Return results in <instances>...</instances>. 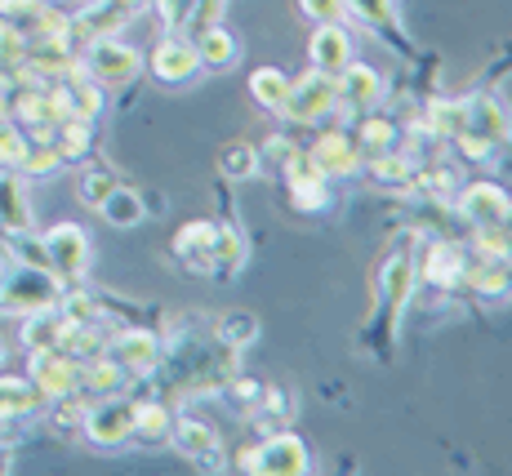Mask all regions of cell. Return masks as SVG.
<instances>
[{"mask_svg": "<svg viewBox=\"0 0 512 476\" xmlns=\"http://www.w3.org/2000/svg\"><path fill=\"white\" fill-rule=\"evenodd\" d=\"M130 428H134V401H125L121 392L98 396L94 405H85L81 432L90 436L94 445H103V450H116V445L130 441Z\"/></svg>", "mask_w": 512, "mask_h": 476, "instance_id": "cell-7", "label": "cell"}, {"mask_svg": "<svg viewBox=\"0 0 512 476\" xmlns=\"http://www.w3.org/2000/svg\"><path fill=\"white\" fill-rule=\"evenodd\" d=\"M508 205H512V196H508Z\"/></svg>", "mask_w": 512, "mask_h": 476, "instance_id": "cell-43", "label": "cell"}, {"mask_svg": "<svg viewBox=\"0 0 512 476\" xmlns=\"http://www.w3.org/2000/svg\"><path fill=\"white\" fill-rule=\"evenodd\" d=\"M236 468L241 472H277V476H299V472H312V454L308 445L299 441L290 428L285 432H268L259 445L236 454Z\"/></svg>", "mask_w": 512, "mask_h": 476, "instance_id": "cell-3", "label": "cell"}, {"mask_svg": "<svg viewBox=\"0 0 512 476\" xmlns=\"http://www.w3.org/2000/svg\"><path fill=\"white\" fill-rule=\"evenodd\" d=\"M464 134L481 138L490 147H508L512 138V116L495 94H472L464 98Z\"/></svg>", "mask_w": 512, "mask_h": 476, "instance_id": "cell-13", "label": "cell"}, {"mask_svg": "<svg viewBox=\"0 0 512 476\" xmlns=\"http://www.w3.org/2000/svg\"><path fill=\"white\" fill-rule=\"evenodd\" d=\"M250 94L259 107H268V112H281L285 98H290V76L277 72V67H259V72L250 76Z\"/></svg>", "mask_w": 512, "mask_h": 476, "instance_id": "cell-33", "label": "cell"}, {"mask_svg": "<svg viewBox=\"0 0 512 476\" xmlns=\"http://www.w3.org/2000/svg\"><path fill=\"white\" fill-rule=\"evenodd\" d=\"M0 281H5V259H0Z\"/></svg>", "mask_w": 512, "mask_h": 476, "instance_id": "cell-42", "label": "cell"}, {"mask_svg": "<svg viewBox=\"0 0 512 476\" xmlns=\"http://www.w3.org/2000/svg\"><path fill=\"white\" fill-rule=\"evenodd\" d=\"M41 241H45L49 272H54L63 285H76L85 272H90V236H85L76 223H58V227H49Z\"/></svg>", "mask_w": 512, "mask_h": 476, "instance_id": "cell-6", "label": "cell"}, {"mask_svg": "<svg viewBox=\"0 0 512 476\" xmlns=\"http://www.w3.org/2000/svg\"><path fill=\"white\" fill-rule=\"evenodd\" d=\"M49 143L58 147V156H63V161H81V156L90 152V143H94L90 121H81V116H63V121H58V130H49Z\"/></svg>", "mask_w": 512, "mask_h": 476, "instance_id": "cell-29", "label": "cell"}, {"mask_svg": "<svg viewBox=\"0 0 512 476\" xmlns=\"http://www.w3.org/2000/svg\"><path fill=\"white\" fill-rule=\"evenodd\" d=\"M67 330H72V321H67L58 307H45V312H32V316H27L23 343H27V352H54V347L63 352Z\"/></svg>", "mask_w": 512, "mask_h": 476, "instance_id": "cell-19", "label": "cell"}, {"mask_svg": "<svg viewBox=\"0 0 512 476\" xmlns=\"http://www.w3.org/2000/svg\"><path fill=\"white\" fill-rule=\"evenodd\" d=\"M294 414H299V401H294L290 388H263L259 405L250 410V423L268 436V432H285V428H290Z\"/></svg>", "mask_w": 512, "mask_h": 476, "instance_id": "cell-20", "label": "cell"}, {"mask_svg": "<svg viewBox=\"0 0 512 476\" xmlns=\"http://www.w3.org/2000/svg\"><path fill=\"white\" fill-rule=\"evenodd\" d=\"M228 405L236 414H241V419H250V410L254 405H259V396H263V383H254V379H241V374H236V379L228 383Z\"/></svg>", "mask_w": 512, "mask_h": 476, "instance_id": "cell-37", "label": "cell"}, {"mask_svg": "<svg viewBox=\"0 0 512 476\" xmlns=\"http://www.w3.org/2000/svg\"><path fill=\"white\" fill-rule=\"evenodd\" d=\"M170 445L179 454H187L192 463H201L205 472H223L228 468V454H223V441L210 423L201 419H174L170 423Z\"/></svg>", "mask_w": 512, "mask_h": 476, "instance_id": "cell-9", "label": "cell"}, {"mask_svg": "<svg viewBox=\"0 0 512 476\" xmlns=\"http://www.w3.org/2000/svg\"><path fill=\"white\" fill-rule=\"evenodd\" d=\"M0 361H5V334H0Z\"/></svg>", "mask_w": 512, "mask_h": 476, "instance_id": "cell-41", "label": "cell"}, {"mask_svg": "<svg viewBox=\"0 0 512 476\" xmlns=\"http://www.w3.org/2000/svg\"><path fill=\"white\" fill-rule=\"evenodd\" d=\"M357 147L361 152H392V147H401V125L392 121V116H379V112H366V121H361V134H357Z\"/></svg>", "mask_w": 512, "mask_h": 476, "instance_id": "cell-30", "label": "cell"}, {"mask_svg": "<svg viewBox=\"0 0 512 476\" xmlns=\"http://www.w3.org/2000/svg\"><path fill=\"white\" fill-rule=\"evenodd\" d=\"M196 5H201V0H156V14H161V23L170 27V32H183L196 18Z\"/></svg>", "mask_w": 512, "mask_h": 476, "instance_id": "cell-38", "label": "cell"}, {"mask_svg": "<svg viewBox=\"0 0 512 476\" xmlns=\"http://www.w3.org/2000/svg\"><path fill=\"white\" fill-rule=\"evenodd\" d=\"M459 214H464L472 227H481V232H504L512 218V205L499 183H468L464 192H459Z\"/></svg>", "mask_w": 512, "mask_h": 476, "instance_id": "cell-11", "label": "cell"}, {"mask_svg": "<svg viewBox=\"0 0 512 476\" xmlns=\"http://www.w3.org/2000/svg\"><path fill=\"white\" fill-rule=\"evenodd\" d=\"M103 356H112L116 365H121L130 379H147V374L161 370V339H156L152 330H143V325H125V330L107 334L103 343Z\"/></svg>", "mask_w": 512, "mask_h": 476, "instance_id": "cell-5", "label": "cell"}, {"mask_svg": "<svg viewBox=\"0 0 512 476\" xmlns=\"http://www.w3.org/2000/svg\"><path fill=\"white\" fill-rule=\"evenodd\" d=\"M241 267H245V236H241V227L219 223V236H214V272L236 276Z\"/></svg>", "mask_w": 512, "mask_h": 476, "instance_id": "cell-34", "label": "cell"}, {"mask_svg": "<svg viewBox=\"0 0 512 476\" xmlns=\"http://www.w3.org/2000/svg\"><path fill=\"white\" fill-rule=\"evenodd\" d=\"M285 183H290V201H294V210L299 214L330 210V178L308 161V152L294 156V161L285 165Z\"/></svg>", "mask_w": 512, "mask_h": 476, "instance_id": "cell-14", "label": "cell"}, {"mask_svg": "<svg viewBox=\"0 0 512 476\" xmlns=\"http://www.w3.org/2000/svg\"><path fill=\"white\" fill-rule=\"evenodd\" d=\"M259 170H263V161H259V147H254V143H245V138H236V143H223L219 174L228 178V183H250Z\"/></svg>", "mask_w": 512, "mask_h": 476, "instance_id": "cell-27", "label": "cell"}, {"mask_svg": "<svg viewBox=\"0 0 512 476\" xmlns=\"http://www.w3.org/2000/svg\"><path fill=\"white\" fill-rule=\"evenodd\" d=\"M45 396L36 392V383L23 379H0V419H23V414L41 410Z\"/></svg>", "mask_w": 512, "mask_h": 476, "instance_id": "cell-31", "label": "cell"}, {"mask_svg": "<svg viewBox=\"0 0 512 476\" xmlns=\"http://www.w3.org/2000/svg\"><path fill=\"white\" fill-rule=\"evenodd\" d=\"M112 187H116V178L107 174V170H85L81 183H76V196H81L85 205H94V210H98V205L112 196Z\"/></svg>", "mask_w": 512, "mask_h": 476, "instance_id": "cell-36", "label": "cell"}, {"mask_svg": "<svg viewBox=\"0 0 512 476\" xmlns=\"http://www.w3.org/2000/svg\"><path fill=\"white\" fill-rule=\"evenodd\" d=\"M152 72H156V81H165V85H183V81H192V76L201 72L196 45L187 41V36L174 32L170 41L156 45V54H152Z\"/></svg>", "mask_w": 512, "mask_h": 476, "instance_id": "cell-16", "label": "cell"}, {"mask_svg": "<svg viewBox=\"0 0 512 476\" xmlns=\"http://www.w3.org/2000/svg\"><path fill=\"white\" fill-rule=\"evenodd\" d=\"M81 72L103 85H130L143 72V54L134 45L116 41V36H90L81 58Z\"/></svg>", "mask_w": 512, "mask_h": 476, "instance_id": "cell-4", "label": "cell"}, {"mask_svg": "<svg viewBox=\"0 0 512 476\" xmlns=\"http://www.w3.org/2000/svg\"><path fill=\"white\" fill-rule=\"evenodd\" d=\"M214 339L223 347H232V352H241V347H250L259 339V316L254 312H223L219 325H214Z\"/></svg>", "mask_w": 512, "mask_h": 476, "instance_id": "cell-32", "label": "cell"}, {"mask_svg": "<svg viewBox=\"0 0 512 476\" xmlns=\"http://www.w3.org/2000/svg\"><path fill=\"white\" fill-rule=\"evenodd\" d=\"M125 383H130V374H125L112 356L98 352L90 361H81V392L85 396H116Z\"/></svg>", "mask_w": 512, "mask_h": 476, "instance_id": "cell-24", "label": "cell"}, {"mask_svg": "<svg viewBox=\"0 0 512 476\" xmlns=\"http://www.w3.org/2000/svg\"><path fill=\"white\" fill-rule=\"evenodd\" d=\"M98 214H103L112 227H139L143 218H147L143 196L134 192V187H121V183H116V187H112V196H107V201L98 205Z\"/></svg>", "mask_w": 512, "mask_h": 476, "instance_id": "cell-28", "label": "cell"}, {"mask_svg": "<svg viewBox=\"0 0 512 476\" xmlns=\"http://www.w3.org/2000/svg\"><path fill=\"white\" fill-rule=\"evenodd\" d=\"M0 227L5 232H27L32 227V205L23 192V174L0 170Z\"/></svg>", "mask_w": 512, "mask_h": 476, "instance_id": "cell-23", "label": "cell"}, {"mask_svg": "<svg viewBox=\"0 0 512 476\" xmlns=\"http://www.w3.org/2000/svg\"><path fill=\"white\" fill-rule=\"evenodd\" d=\"M23 152H27V134L9 116H0V170H18Z\"/></svg>", "mask_w": 512, "mask_h": 476, "instance_id": "cell-35", "label": "cell"}, {"mask_svg": "<svg viewBox=\"0 0 512 476\" xmlns=\"http://www.w3.org/2000/svg\"><path fill=\"white\" fill-rule=\"evenodd\" d=\"M303 18H312V23H343V14H348V0H299Z\"/></svg>", "mask_w": 512, "mask_h": 476, "instance_id": "cell-39", "label": "cell"}, {"mask_svg": "<svg viewBox=\"0 0 512 476\" xmlns=\"http://www.w3.org/2000/svg\"><path fill=\"white\" fill-rule=\"evenodd\" d=\"M32 383L45 401H58V396H76L81 392V361L67 352H32Z\"/></svg>", "mask_w": 512, "mask_h": 476, "instance_id": "cell-12", "label": "cell"}, {"mask_svg": "<svg viewBox=\"0 0 512 476\" xmlns=\"http://www.w3.org/2000/svg\"><path fill=\"white\" fill-rule=\"evenodd\" d=\"M170 410H165V401H134V428L130 436L139 445H165L170 441Z\"/></svg>", "mask_w": 512, "mask_h": 476, "instance_id": "cell-25", "label": "cell"}, {"mask_svg": "<svg viewBox=\"0 0 512 476\" xmlns=\"http://www.w3.org/2000/svg\"><path fill=\"white\" fill-rule=\"evenodd\" d=\"M308 54H312V67H317V72L339 76L343 67L352 63V41H348V32H343V23H321L317 36H312V45H308Z\"/></svg>", "mask_w": 512, "mask_h": 476, "instance_id": "cell-18", "label": "cell"}, {"mask_svg": "<svg viewBox=\"0 0 512 476\" xmlns=\"http://www.w3.org/2000/svg\"><path fill=\"white\" fill-rule=\"evenodd\" d=\"M294 156H303V147H294L290 138L277 134V138H268V143H263V156H259V161H268V165H277V170H285Z\"/></svg>", "mask_w": 512, "mask_h": 476, "instance_id": "cell-40", "label": "cell"}, {"mask_svg": "<svg viewBox=\"0 0 512 476\" xmlns=\"http://www.w3.org/2000/svg\"><path fill=\"white\" fill-rule=\"evenodd\" d=\"M308 161L317 165V170L334 183V178L357 174V165H361V147H357V138H348V134H321V138H317V147L308 152Z\"/></svg>", "mask_w": 512, "mask_h": 476, "instance_id": "cell-17", "label": "cell"}, {"mask_svg": "<svg viewBox=\"0 0 512 476\" xmlns=\"http://www.w3.org/2000/svg\"><path fill=\"white\" fill-rule=\"evenodd\" d=\"M214 236H219V223H187L174 236V259L179 267H187L192 276H210L214 272Z\"/></svg>", "mask_w": 512, "mask_h": 476, "instance_id": "cell-15", "label": "cell"}, {"mask_svg": "<svg viewBox=\"0 0 512 476\" xmlns=\"http://www.w3.org/2000/svg\"><path fill=\"white\" fill-rule=\"evenodd\" d=\"M348 9L370 27V32H383L397 49H406V36H401V23H397L392 0H348Z\"/></svg>", "mask_w": 512, "mask_h": 476, "instance_id": "cell-26", "label": "cell"}, {"mask_svg": "<svg viewBox=\"0 0 512 476\" xmlns=\"http://www.w3.org/2000/svg\"><path fill=\"white\" fill-rule=\"evenodd\" d=\"M334 98H339L334 76L312 67V72H303L299 81H290V98H285L281 116H290V121H299V125H312V121H321V116L334 112Z\"/></svg>", "mask_w": 512, "mask_h": 476, "instance_id": "cell-8", "label": "cell"}, {"mask_svg": "<svg viewBox=\"0 0 512 476\" xmlns=\"http://www.w3.org/2000/svg\"><path fill=\"white\" fill-rule=\"evenodd\" d=\"M192 45H196L201 67H210V72H228V67H236V58H241V41H236L232 32H223L219 23L201 27V36H196Z\"/></svg>", "mask_w": 512, "mask_h": 476, "instance_id": "cell-22", "label": "cell"}, {"mask_svg": "<svg viewBox=\"0 0 512 476\" xmlns=\"http://www.w3.org/2000/svg\"><path fill=\"white\" fill-rule=\"evenodd\" d=\"M63 299V281H58L49 267H14V272H5V281H0V307L5 312H18V316H32V312H45V307H58Z\"/></svg>", "mask_w": 512, "mask_h": 476, "instance_id": "cell-2", "label": "cell"}, {"mask_svg": "<svg viewBox=\"0 0 512 476\" xmlns=\"http://www.w3.org/2000/svg\"><path fill=\"white\" fill-rule=\"evenodd\" d=\"M464 272H468V259L459 245H432L423 254V281L437 285V290H455L464 281Z\"/></svg>", "mask_w": 512, "mask_h": 476, "instance_id": "cell-21", "label": "cell"}, {"mask_svg": "<svg viewBox=\"0 0 512 476\" xmlns=\"http://www.w3.org/2000/svg\"><path fill=\"white\" fill-rule=\"evenodd\" d=\"M334 85H339L334 112H343V116H366V112L379 107V98H383V76L366 63H348L339 76H334Z\"/></svg>", "mask_w": 512, "mask_h": 476, "instance_id": "cell-10", "label": "cell"}, {"mask_svg": "<svg viewBox=\"0 0 512 476\" xmlns=\"http://www.w3.org/2000/svg\"><path fill=\"white\" fill-rule=\"evenodd\" d=\"M410 299H415V236L401 232L379 259V272H374V307L366 316V339H379L374 352H392L401 312Z\"/></svg>", "mask_w": 512, "mask_h": 476, "instance_id": "cell-1", "label": "cell"}]
</instances>
